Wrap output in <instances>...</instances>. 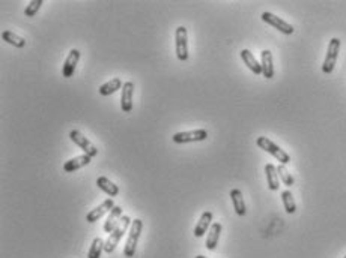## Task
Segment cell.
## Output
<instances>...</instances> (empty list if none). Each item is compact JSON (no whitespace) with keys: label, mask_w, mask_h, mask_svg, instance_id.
<instances>
[{"label":"cell","mask_w":346,"mask_h":258,"mask_svg":"<svg viewBox=\"0 0 346 258\" xmlns=\"http://www.w3.org/2000/svg\"><path fill=\"white\" fill-rule=\"evenodd\" d=\"M131 224H133V221H131V218L130 216H127V215H123L122 216V219H120V222H119V225L116 227L110 234H109V239H107V242H106V246H104V251L107 252V254H112L113 251L116 249V246L119 245V242L122 240V237L125 236V233H127V230L131 227Z\"/></svg>","instance_id":"6da1fadb"},{"label":"cell","mask_w":346,"mask_h":258,"mask_svg":"<svg viewBox=\"0 0 346 258\" xmlns=\"http://www.w3.org/2000/svg\"><path fill=\"white\" fill-rule=\"evenodd\" d=\"M256 144H258V147L262 149V150H265L266 153H269V155H273L282 165H286L290 162V156H289V153H286L283 149H280L279 146L276 143H273L269 138H266V137H258V140H256Z\"/></svg>","instance_id":"7a4b0ae2"},{"label":"cell","mask_w":346,"mask_h":258,"mask_svg":"<svg viewBox=\"0 0 346 258\" xmlns=\"http://www.w3.org/2000/svg\"><path fill=\"white\" fill-rule=\"evenodd\" d=\"M142 230H143L142 219H134L131 227H130V234H128L127 245H125V249H123V255L125 257H134L136 249H137V243H139V239H140V234H142Z\"/></svg>","instance_id":"3957f363"},{"label":"cell","mask_w":346,"mask_h":258,"mask_svg":"<svg viewBox=\"0 0 346 258\" xmlns=\"http://www.w3.org/2000/svg\"><path fill=\"white\" fill-rule=\"evenodd\" d=\"M340 39L339 38H333L328 44V48H327V54H325V60L322 63V72L330 75L333 71H334V66H336V62L339 58V51H340Z\"/></svg>","instance_id":"277c9868"},{"label":"cell","mask_w":346,"mask_h":258,"mask_svg":"<svg viewBox=\"0 0 346 258\" xmlns=\"http://www.w3.org/2000/svg\"><path fill=\"white\" fill-rule=\"evenodd\" d=\"M175 45H176V58L181 62L188 59V35L184 26H179L175 32Z\"/></svg>","instance_id":"5b68a950"},{"label":"cell","mask_w":346,"mask_h":258,"mask_svg":"<svg viewBox=\"0 0 346 258\" xmlns=\"http://www.w3.org/2000/svg\"><path fill=\"white\" fill-rule=\"evenodd\" d=\"M173 141L178 144L184 143H196V141H205L208 138V131L206 129H194V131H184V132H176L172 137Z\"/></svg>","instance_id":"8992f818"},{"label":"cell","mask_w":346,"mask_h":258,"mask_svg":"<svg viewBox=\"0 0 346 258\" xmlns=\"http://www.w3.org/2000/svg\"><path fill=\"white\" fill-rule=\"evenodd\" d=\"M69 138H71V141L74 144H77L83 152H85V155L87 156H90V158H93V156H96L98 155V149L93 146V144L90 143L89 140H87L86 137L80 132V131H76V129H72L71 132H69Z\"/></svg>","instance_id":"52a82bcc"},{"label":"cell","mask_w":346,"mask_h":258,"mask_svg":"<svg viewBox=\"0 0 346 258\" xmlns=\"http://www.w3.org/2000/svg\"><path fill=\"white\" fill-rule=\"evenodd\" d=\"M260 18H262V21H265L266 24H269V26H273L274 29L282 32L283 35H292V33H293V27H292L289 23H286L285 20H282L280 17L271 14V12H263Z\"/></svg>","instance_id":"ba28073f"},{"label":"cell","mask_w":346,"mask_h":258,"mask_svg":"<svg viewBox=\"0 0 346 258\" xmlns=\"http://www.w3.org/2000/svg\"><path fill=\"white\" fill-rule=\"evenodd\" d=\"M113 207H115V201L112 200V198H107L106 201H103L98 207L92 209V210L87 213L86 221L87 222H90V224L96 222V221H98V219H101L106 213H110Z\"/></svg>","instance_id":"9c48e42d"},{"label":"cell","mask_w":346,"mask_h":258,"mask_svg":"<svg viewBox=\"0 0 346 258\" xmlns=\"http://www.w3.org/2000/svg\"><path fill=\"white\" fill-rule=\"evenodd\" d=\"M133 95H134V83L127 81L122 87V95H120V108L123 113H131L133 110Z\"/></svg>","instance_id":"30bf717a"},{"label":"cell","mask_w":346,"mask_h":258,"mask_svg":"<svg viewBox=\"0 0 346 258\" xmlns=\"http://www.w3.org/2000/svg\"><path fill=\"white\" fill-rule=\"evenodd\" d=\"M80 60V51L77 48H72L68 54V58L65 59V63L62 66V75L65 78H71L74 75V71H76V66Z\"/></svg>","instance_id":"8fae6325"},{"label":"cell","mask_w":346,"mask_h":258,"mask_svg":"<svg viewBox=\"0 0 346 258\" xmlns=\"http://www.w3.org/2000/svg\"><path fill=\"white\" fill-rule=\"evenodd\" d=\"M90 156H87V155H80V156H76V158H72V159H69V161H66L65 164H63V171L65 173H74L77 171V170H80V168H83V167H86L90 164Z\"/></svg>","instance_id":"7c38bea8"},{"label":"cell","mask_w":346,"mask_h":258,"mask_svg":"<svg viewBox=\"0 0 346 258\" xmlns=\"http://www.w3.org/2000/svg\"><path fill=\"white\" fill-rule=\"evenodd\" d=\"M260 66H262V75L271 80L274 77V65H273V54L269 50H263L260 53Z\"/></svg>","instance_id":"4fadbf2b"},{"label":"cell","mask_w":346,"mask_h":258,"mask_svg":"<svg viewBox=\"0 0 346 258\" xmlns=\"http://www.w3.org/2000/svg\"><path fill=\"white\" fill-rule=\"evenodd\" d=\"M122 207H119V206H115L113 209H112V212L109 213V216H107V219H106V222H104V231L106 233H112L113 230L119 225V222H120V219H122Z\"/></svg>","instance_id":"5bb4252c"},{"label":"cell","mask_w":346,"mask_h":258,"mask_svg":"<svg viewBox=\"0 0 346 258\" xmlns=\"http://www.w3.org/2000/svg\"><path fill=\"white\" fill-rule=\"evenodd\" d=\"M221 224L220 222H214L209 228V233H208V237H206V249L209 251H214L218 245V239H220V234H221Z\"/></svg>","instance_id":"9a60e30c"},{"label":"cell","mask_w":346,"mask_h":258,"mask_svg":"<svg viewBox=\"0 0 346 258\" xmlns=\"http://www.w3.org/2000/svg\"><path fill=\"white\" fill-rule=\"evenodd\" d=\"M265 174H266V183L269 191H277L279 189V183H280V177L277 173V167L273 164H266L265 165Z\"/></svg>","instance_id":"2e32d148"},{"label":"cell","mask_w":346,"mask_h":258,"mask_svg":"<svg viewBox=\"0 0 346 258\" xmlns=\"http://www.w3.org/2000/svg\"><path fill=\"white\" fill-rule=\"evenodd\" d=\"M239 54H241L242 62L247 65V68H249L255 75H260V74H262V66H260V63L256 60V58L253 56V53H252L250 50H242Z\"/></svg>","instance_id":"e0dca14e"},{"label":"cell","mask_w":346,"mask_h":258,"mask_svg":"<svg viewBox=\"0 0 346 258\" xmlns=\"http://www.w3.org/2000/svg\"><path fill=\"white\" fill-rule=\"evenodd\" d=\"M211 225H212V212H203L199 222L194 227V236L196 237H203L205 233L211 228Z\"/></svg>","instance_id":"ac0fdd59"},{"label":"cell","mask_w":346,"mask_h":258,"mask_svg":"<svg viewBox=\"0 0 346 258\" xmlns=\"http://www.w3.org/2000/svg\"><path fill=\"white\" fill-rule=\"evenodd\" d=\"M231 200L233 204V209L236 212L238 216H244L247 213V209H245V203H244V197H242V192L239 189H232L231 191Z\"/></svg>","instance_id":"d6986e66"},{"label":"cell","mask_w":346,"mask_h":258,"mask_svg":"<svg viewBox=\"0 0 346 258\" xmlns=\"http://www.w3.org/2000/svg\"><path fill=\"white\" fill-rule=\"evenodd\" d=\"M96 185H98V188H100L103 192H106L109 197H116V195L119 194L117 185H115L110 179H107V177H104V176H101V177L96 179Z\"/></svg>","instance_id":"ffe728a7"},{"label":"cell","mask_w":346,"mask_h":258,"mask_svg":"<svg viewBox=\"0 0 346 258\" xmlns=\"http://www.w3.org/2000/svg\"><path fill=\"white\" fill-rule=\"evenodd\" d=\"M2 39H3L5 42H8L9 45H14L15 48H23V47L26 45L24 38L15 35V33L11 32V30H5V32L2 33Z\"/></svg>","instance_id":"44dd1931"},{"label":"cell","mask_w":346,"mask_h":258,"mask_svg":"<svg viewBox=\"0 0 346 258\" xmlns=\"http://www.w3.org/2000/svg\"><path fill=\"white\" fill-rule=\"evenodd\" d=\"M123 87V83H122V80L120 78H113V80H110V81H107L106 84H103V86L100 87V95L101 96H109V95H113L116 90H119V89H122Z\"/></svg>","instance_id":"7402d4cb"},{"label":"cell","mask_w":346,"mask_h":258,"mask_svg":"<svg viewBox=\"0 0 346 258\" xmlns=\"http://www.w3.org/2000/svg\"><path fill=\"white\" fill-rule=\"evenodd\" d=\"M104 246H106V242L101 237L93 239V242L90 245V249L87 252V258H101V254L104 251Z\"/></svg>","instance_id":"603a6c76"},{"label":"cell","mask_w":346,"mask_h":258,"mask_svg":"<svg viewBox=\"0 0 346 258\" xmlns=\"http://www.w3.org/2000/svg\"><path fill=\"white\" fill-rule=\"evenodd\" d=\"M282 201H283V206H285L286 213H289V215L295 213V210H296V204H295L293 195H292V192H290V191L286 189V191H283V192H282Z\"/></svg>","instance_id":"cb8c5ba5"},{"label":"cell","mask_w":346,"mask_h":258,"mask_svg":"<svg viewBox=\"0 0 346 258\" xmlns=\"http://www.w3.org/2000/svg\"><path fill=\"white\" fill-rule=\"evenodd\" d=\"M277 173H279V177H280V180L283 182V185H286L288 188L290 186H293V177H292V174L288 171V168H286V165H279L277 167Z\"/></svg>","instance_id":"d4e9b609"},{"label":"cell","mask_w":346,"mask_h":258,"mask_svg":"<svg viewBox=\"0 0 346 258\" xmlns=\"http://www.w3.org/2000/svg\"><path fill=\"white\" fill-rule=\"evenodd\" d=\"M42 3H44L42 0H32L29 5L26 6V9H24V15L26 17H33L41 9Z\"/></svg>","instance_id":"484cf974"},{"label":"cell","mask_w":346,"mask_h":258,"mask_svg":"<svg viewBox=\"0 0 346 258\" xmlns=\"http://www.w3.org/2000/svg\"><path fill=\"white\" fill-rule=\"evenodd\" d=\"M196 258H206V257H203V255H197V257Z\"/></svg>","instance_id":"4316f807"},{"label":"cell","mask_w":346,"mask_h":258,"mask_svg":"<svg viewBox=\"0 0 346 258\" xmlns=\"http://www.w3.org/2000/svg\"><path fill=\"white\" fill-rule=\"evenodd\" d=\"M345 258H346V257H345Z\"/></svg>","instance_id":"83f0119b"}]
</instances>
